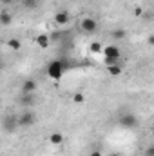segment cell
<instances>
[{
    "mask_svg": "<svg viewBox=\"0 0 154 156\" xmlns=\"http://www.w3.org/2000/svg\"><path fill=\"white\" fill-rule=\"evenodd\" d=\"M64 71H65V62L64 60H51L49 66H47V76L53 78V80L62 78Z\"/></svg>",
    "mask_w": 154,
    "mask_h": 156,
    "instance_id": "1",
    "label": "cell"
},
{
    "mask_svg": "<svg viewBox=\"0 0 154 156\" xmlns=\"http://www.w3.org/2000/svg\"><path fill=\"white\" fill-rule=\"evenodd\" d=\"M118 123L121 127H125V129H136L138 127V118L134 116L132 113H125V115H121L118 118Z\"/></svg>",
    "mask_w": 154,
    "mask_h": 156,
    "instance_id": "2",
    "label": "cell"
},
{
    "mask_svg": "<svg viewBox=\"0 0 154 156\" xmlns=\"http://www.w3.org/2000/svg\"><path fill=\"white\" fill-rule=\"evenodd\" d=\"M2 127H4L5 133H15V131L20 127L18 116H16V115H7V116L4 118V122H2Z\"/></svg>",
    "mask_w": 154,
    "mask_h": 156,
    "instance_id": "3",
    "label": "cell"
},
{
    "mask_svg": "<svg viewBox=\"0 0 154 156\" xmlns=\"http://www.w3.org/2000/svg\"><path fill=\"white\" fill-rule=\"evenodd\" d=\"M96 27H98V24H96V20H94V18H91V16H85V18L82 20V24H80V29H82L85 35L94 33V31H96Z\"/></svg>",
    "mask_w": 154,
    "mask_h": 156,
    "instance_id": "4",
    "label": "cell"
},
{
    "mask_svg": "<svg viewBox=\"0 0 154 156\" xmlns=\"http://www.w3.org/2000/svg\"><path fill=\"white\" fill-rule=\"evenodd\" d=\"M18 123H20V127H31L33 123H35V113L33 111H24L20 116H18Z\"/></svg>",
    "mask_w": 154,
    "mask_h": 156,
    "instance_id": "5",
    "label": "cell"
},
{
    "mask_svg": "<svg viewBox=\"0 0 154 156\" xmlns=\"http://www.w3.org/2000/svg\"><path fill=\"white\" fill-rule=\"evenodd\" d=\"M37 82L33 80V78H27V80H24V83H22V94H33L35 91H37Z\"/></svg>",
    "mask_w": 154,
    "mask_h": 156,
    "instance_id": "6",
    "label": "cell"
},
{
    "mask_svg": "<svg viewBox=\"0 0 154 156\" xmlns=\"http://www.w3.org/2000/svg\"><path fill=\"white\" fill-rule=\"evenodd\" d=\"M103 55H105V58H116V60H120V47L118 45H105L103 47Z\"/></svg>",
    "mask_w": 154,
    "mask_h": 156,
    "instance_id": "7",
    "label": "cell"
},
{
    "mask_svg": "<svg viewBox=\"0 0 154 156\" xmlns=\"http://www.w3.org/2000/svg\"><path fill=\"white\" fill-rule=\"evenodd\" d=\"M69 20H71V15H69L67 11H58V13L54 15V22H56L58 26H67Z\"/></svg>",
    "mask_w": 154,
    "mask_h": 156,
    "instance_id": "8",
    "label": "cell"
},
{
    "mask_svg": "<svg viewBox=\"0 0 154 156\" xmlns=\"http://www.w3.org/2000/svg\"><path fill=\"white\" fill-rule=\"evenodd\" d=\"M11 22H13V15H11L9 11H5V9H4V11L0 13V24H2L4 27H7Z\"/></svg>",
    "mask_w": 154,
    "mask_h": 156,
    "instance_id": "9",
    "label": "cell"
},
{
    "mask_svg": "<svg viewBox=\"0 0 154 156\" xmlns=\"http://www.w3.org/2000/svg\"><path fill=\"white\" fill-rule=\"evenodd\" d=\"M37 44H38L42 49H47L49 44H51V37H49V35H38V37H37Z\"/></svg>",
    "mask_w": 154,
    "mask_h": 156,
    "instance_id": "10",
    "label": "cell"
},
{
    "mask_svg": "<svg viewBox=\"0 0 154 156\" xmlns=\"http://www.w3.org/2000/svg\"><path fill=\"white\" fill-rule=\"evenodd\" d=\"M107 69H109V75H111V76H120L123 67H121V64H114V66H109Z\"/></svg>",
    "mask_w": 154,
    "mask_h": 156,
    "instance_id": "11",
    "label": "cell"
},
{
    "mask_svg": "<svg viewBox=\"0 0 154 156\" xmlns=\"http://www.w3.org/2000/svg\"><path fill=\"white\" fill-rule=\"evenodd\" d=\"M49 142H51L53 145H60V144L64 142V136H62L60 133H53V134L49 136Z\"/></svg>",
    "mask_w": 154,
    "mask_h": 156,
    "instance_id": "12",
    "label": "cell"
},
{
    "mask_svg": "<svg viewBox=\"0 0 154 156\" xmlns=\"http://www.w3.org/2000/svg\"><path fill=\"white\" fill-rule=\"evenodd\" d=\"M33 102H35V93H33V94H22V104H24L26 107L33 105Z\"/></svg>",
    "mask_w": 154,
    "mask_h": 156,
    "instance_id": "13",
    "label": "cell"
},
{
    "mask_svg": "<svg viewBox=\"0 0 154 156\" xmlns=\"http://www.w3.org/2000/svg\"><path fill=\"white\" fill-rule=\"evenodd\" d=\"M22 5L26 9H37L38 7V0H22Z\"/></svg>",
    "mask_w": 154,
    "mask_h": 156,
    "instance_id": "14",
    "label": "cell"
},
{
    "mask_svg": "<svg viewBox=\"0 0 154 156\" xmlns=\"http://www.w3.org/2000/svg\"><path fill=\"white\" fill-rule=\"evenodd\" d=\"M125 35H127V33H125V29H114V31L111 33V37H113L114 40H123V38H125Z\"/></svg>",
    "mask_w": 154,
    "mask_h": 156,
    "instance_id": "15",
    "label": "cell"
},
{
    "mask_svg": "<svg viewBox=\"0 0 154 156\" xmlns=\"http://www.w3.org/2000/svg\"><path fill=\"white\" fill-rule=\"evenodd\" d=\"M7 45H9L11 49H15V51L22 49V44H20V40H16V38H11L9 42H7Z\"/></svg>",
    "mask_w": 154,
    "mask_h": 156,
    "instance_id": "16",
    "label": "cell"
},
{
    "mask_svg": "<svg viewBox=\"0 0 154 156\" xmlns=\"http://www.w3.org/2000/svg\"><path fill=\"white\" fill-rule=\"evenodd\" d=\"M73 102H75V104H83V102H85V94H83V93H75V94H73Z\"/></svg>",
    "mask_w": 154,
    "mask_h": 156,
    "instance_id": "17",
    "label": "cell"
},
{
    "mask_svg": "<svg viewBox=\"0 0 154 156\" xmlns=\"http://www.w3.org/2000/svg\"><path fill=\"white\" fill-rule=\"evenodd\" d=\"M89 49H91L93 53H100V51H103V47H102V44H100V42H93V44L89 45Z\"/></svg>",
    "mask_w": 154,
    "mask_h": 156,
    "instance_id": "18",
    "label": "cell"
},
{
    "mask_svg": "<svg viewBox=\"0 0 154 156\" xmlns=\"http://www.w3.org/2000/svg\"><path fill=\"white\" fill-rule=\"evenodd\" d=\"M143 156H154V145H149V147L145 149V153H143Z\"/></svg>",
    "mask_w": 154,
    "mask_h": 156,
    "instance_id": "19",
    "label": "cell"
},
{
    "mask_svg": "<svg viewBox=\"0 0 154 156\" xmlns=\"http://www.w3.org/2000/svg\"><path fill=\"white\" fill-rule=\"evenodd\" d=\"M134 15H136V16H142V15H143V9H142V7H136V9H134Z\"/></svg>",
    "mask_w": 154,
    "mask_h": 156,
    "instance_id": "20",
    "label": "cell"
},
{
    "mask_svg": "<svg viewBox=\"0 0 154 156\" xmlns=\"http://www.w3.org/2000/svg\"><path fill=\"white\" fill-rule=\"evenodd\" d=\"M89 156H103V153L96 149V151H91V154H89Z\"/></svg>",
    "mask_w": 154,
    "mask_h": 156,
    "instance_id": "21",
    "label": "cell"
},
{
    "mask_svg": "<svg viewBox=\"0 0 154 156\" xmlns=\"http://www.w3.org/2000/svg\"><path fill=\"white\" fill-rule=\"evenodd\" d=\"M0 2H2V5H9V4H13L15 0H0Z\"/></svg>",
    "mask_w": 154,
    "mask_h": 156,
    "instance_id": "22",
    "label": "cell"
},
{
    "mask_svg": "<svg viewBox=\"0 0 154 156\" xmlns=\"http://www.w3.org/2000/svg\"><path fill=\"white\" fill-rule=\"evenodd\" d=\"M149 44H151V45H154V35H151V37H149Z\"/></svg>",
    "mask_w": 154,
    "mask_h": 156,
    "instance_id": "23",
    "label": "cell"
},
{
    "mask_svg": "<svg viewBox=\"0 0 154 156\" xmlns=\"http://www.w3.org/2000/svg\"><path fill=\"white\" fill-rule=\"evenodd\" d=\"M107 156H121L120 153H111V154H107Z\"/></svg>",
    "mask_w": 154,
    "mask_h": 156,
    "instance_id": "24",
    "label": "cell"
}]
</instances>
